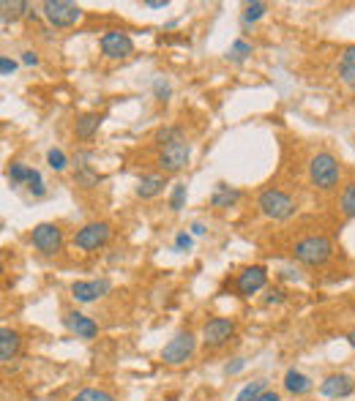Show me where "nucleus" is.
Segmentation results:
<instances>
[{
  "instance_id": "f257e3e1",
  "label": "nucleus",
  "mask_w": 355,
  "mask_h": 401,
  "mask_svg": "<svg viewBox=\"0 0 355 401\" xmlns=\"http://www.w3.org/2000/svg\"><path fill=\"white\" fill-rule=\"evenodd\" d=\"M309 180L320 191H333L339 186V180H342V161L328 151L312 156V161H309Z\"/></svg>"
},
{
  "instance_id": "f03ea898",
  "label": "nucleus",
  "mask_w": 355,
  "mask_h": 401,
  "mask_svg": "<svg viewBox=\"0 0 355 401\" xmlns=\"http://www.w3.org/2000/svg\"><path fill=\"white\" fill-rule=\"evenodd\" d=\"M330 254H333V243H330L326 235H306V238H301L293 246V257L301 265H309V268L326 265L330 259Z\"/></svg>"
},
{
  "instance_id": "7ed1b4c3",
  "label": "nucleus",
  "mask_w": 355,
  "mask_h": 401,
  "mask_svg": "<svg viewBox=\"0 0 355 401\" xmlns=\"http://www.w3.org/2000/svg\"><path fill=\"white\" fill-rule=\"evenodd\" d=\"M257 208L262 210V216H268V219H274V222H287L290 216H295V210H298V202L295 197H290L287 191H281V189H265V191H260V197H257Z\"/></svg>"
},
{
  "instance_id": "20e7f679",
  "label": "nucleus",
  "mask_w": 355,
  "mask_h": 401,
  "mask_svg": "<svg viewBox=\"0 0 355 401\" xmlns=\"http://www.w3.org/2000/svg\"><path fill=\"white\" fill-rule=\"evenodd\" d=\"M41 14L52 27H72L82 20V8L69 0H47L41 3Z\"/></svg>"
},
{
  "instance_id": "39448f33",
  "label": "nucleus",
  "mask_w": 355,
  "mask_h": 401,
  "mask_svg": "<svg viewBox=\"0 0 355 401\" xmlns=\"http://www.w3.org/2000/svg\"><path fill=\"white\" fill-rule=\"evenodd\" d=\"M194 347H197L194 333L180 330V333H175V336L164 344V350H161V360H164L167 366H180V363H186V360L194 355Z\"/></svg>"
},
{
  "instance_id": "423d86ee",
  "label": "nucleus",
  "mask_w": 355,
  "mask_h": 401,
  "mask_svg": "<svg viewBox=\"0 0 355 401\" xmlns=\"http://www.w3.org/2000/svg\"><path fill=\"white\" fill-rule=\"evenodd\" d=\"M109 238H112V226L107 222H91L82 229H76L74 246L79 251H99L109 243Z\"/></svg>"
},
{
  "instance_id": "0eeeda50",
  "label": "nucleus",
  "mask_w": 355,
  "mask_h": 401,
  "mask_svg": "<svg viewBox=\"0 0 355 401\" xmlns=\"http://www.w3.org/2000/svg\"><path fill=\"white\" fill-rule=\"evenodd\" d=\"M189 158H192V148L186 140H175L170 145H164L159 151V167L164 170V175H175L180 170L189 167Z\"/></svg>"
},
{
  "instance_id": "6e6552de",
  "label": "nucleus",
  "mask_w": 355,
  "mask_h": 401,
  "mask_svg": "<svg viewBox=\"0 0 355 401\" xmlns=\"http://www.w3.org/2000/svg\"><path fill=\"white\" fill-rule=\"evenodd\" d=\"M30 243L41 251L44 257H55L58 251L63 249V229L58 224H50V222L36 224L33 232H30Z\"/></svg>"
},
{
  "instance_id": "1a4fd4ad",
  "label": "nucleus",
  "mask_w": 355,
  "mask_h": 401,
  "mask_svg": "<svg viewBox=\"0 0 355 401\" xmlns=\"http://www.w3.org/2000/svg\"><path fill=\"white\" fill-rule=\"evenodd\" d=\"M235 336V322L227 317H213L203 325V344L205 350H219L229 344V339Z\"/></svg>"
},
{
  "instance_id": "9d476101",
  "label": "nucleus",
  "mask_w": 355,
  "mask_h": 401,
  "mask_svg": "<svg viewBox=\"0 0 355 401\" xmlns=\"http://www.w3.org/2000/svg\"><path fill=\"white\" fill-rule=\"evenodd\" d=\"M265 284H268V268H265V265H252V268H243V271L238 273V278H235V292H238L241 298H252Z\"/></svg>"
},
{
  "instance_id": "9b49d317",
  "label": "nucleus",
  "mask_w": 355,
  "mask_h": 401,
  "mask_svg": "<svg viewBox=\"0 0 355 401\" xmlns=\"http://www.w3.org/2000/svg\"><path fill=\"white\" fill-rule=\"evenodd\" d=\"M104 57H112V60H121V57H128L134 52V39L123 33V30H107L99 41Z\"/></svg>"
},
{
  "instance_id": "f8f14e48",
  "label": "nucleus",
  "mask_w": 355,
  "mask_h": 401,
  "mask_svg": "<svg viewBox=\"0 0 355 401\" xmlns=\"http://www.w3.org/2000/svg\"><path fill=\"white\" fill-rule=\"evenodd\" d=\"M112 290L109 278H96V281H74L72 284V298L76 303H93L104 298L107 292Z\"/></svg>"
},
{
  "instance_id": "ddd939ff",
  "label": "nucleus",
  "mask_w": 355,
  "mask_h": 401,
  "mask_svg": "<svg viewBox=\"0 0 355 401\" xmlns=\"http://www.w3.org/2000/svg\"><path fill=\"white\" fill-rule=\"evenodd\" d=\"M63 322H66V327L74 333L76 339L91 341V339H96V336H99V322H96L93 317L82 314V311H66Z\"/></svg>"
},
{
  "instance_id": "4468645a",
  "label": "nucleus",
  "mask_w": 355,
  "mask_h": 401,
  "mask_svg": "<svg viewBox=\"0 0 355 401\" xmlns=\"http://www.w3.org/2000/svg\"><path fill=\"white\" fill-rule=\"evenodd\" d=\"M320 393L326 399H347L355 393V379L350 374H330L323 379Z\"/></svg>"
},
{
  "instance_id": "2eb2a0df",
  "label": "nucleus",
  "mask_w": 355,
  "mask_h": 401,
  "mask_svg": "<svg viewBox=\"0 0 355 401\" xmlns=\"http://www.w3.org/2000/svg\"><path fill=\"white\" fill-rule=\"evenodd\" d=\"M164 186H167V175H159V172L156 175H142L140 183H137V197L140 200H153L164 191Z\"/></svg>"
},
{
  "instance_id": "dca6fc26",
  "label": "nucleus",
  "mask_w": 355,
  "mask_h": 401,
  "mask_svg": "<svg viewBox=\"0 0 355 401\" xmlns=\"http://www.w3.org/2000/svg\"><path fill=\"white\" fill-rule=\"evenodd\" d=\"M104 115L102 112H85V115H79L74 123V134L79 140H93V134L99 131V125H102Z\"/></svg>"
},
{
  "instance_id": "f3484780",
  "label": "nucleus",
  "mask_w": 355,
  "mask_h": 401,
  "mask_svg": "<svg viewBox=\"0 0 355 401\" xmlns=\"http://www.w3.org/2000/svg\"><path fill=\"white\" fill-rule=\"evenodd\" d=\"M339 79L355 90V44L344 47L342 57H339Z\"/></svg>"
},
{
  "instance_id": "a211bd4d",
  "label": "nucleus",
  "mask_w": 355,
  "mask_h": 401,
  "mask_svg": "<svg viewBox=\"0 0 355 401\" xmlns=\"http://www.w3.org/2000/svg\"><path fill=\"white\" fill-rule=\"evenodd\" d=\"M17 352H20V333L11 327H3L0 330V360L8 363V360H14Z\"/></svg>"
},
{
  "instance_id": "6ab92c4d",
  "label": "nucleus",
  "mask_w": 355,
  "mask_h": 401,
  "mask_svg": "<svg viewBox=\"0 0 355 401\" xmlns=\"http://www.w3.org/2000/svg\"><path fill=\"white\" fill-rule=\"evenodd\" d=\"M284 390L293 393V396H304V393L312 390V379L306 374H301L298 369H290V372L284 374Z\"/></svg>"
},
{
  "instance_id": "aec40b11",
  "label": "nucleus",
  "mask_w": 355,
  "mask_h": 401,
  "mask_svg": "<svg viewBox=\"0 0 355 401\" xmlns=\"http://www.w3.org/2000/svg\"><path fill=\"white\" fill-rule=\"evenodd\" d=\"M238 200H241L238 189H229L227 183H216V189L210 194V208H232Z\"/></svg>"
},
{
  "instance_id": "412c9836",
  "label": "nucleus",
  "mask_w": 355,
  "mask_h": 401,
  "mask_svg": "<svg viewBox=\"0 0 355 401\" xmlns=\"http://www.w3.org/2000/svg\"><path fill=\"white\" fill-rule=\"evenodd\" d=\"M175 140H183V125H161L156 134H153V142L156 145H170V142H175Z\"/></svg>"
},
{
  "instance_id": "4be33fe9",
  "label": "nucleus",
  "mask_w": 355,
  "mask_h": 401,
  "mask_svg": "<svg viewBox=\"0 0 355 401\" xmlns=\"http://www.w3.org/2000/svg\"><path fill=\"white\" fill-rule=\"evenodd\" d=\"M339 208H342V213H344L347 219H355V180L344 183L342 197H339Z\"/></svg>"
},
{
  "instance_id": "5701e85b",
  "label": "nucleus",
  "mask_w": 355,
  "mask_h": 401,
  "mask_svg": "<svg viewBox=\"0 0 355 401\" xmlns=\"http://www.w3.org/2000/svg\"><path fill=\"white\" fill-rule=\"evenodd\" d=\"M0 8H3V25H6L8 20H11V22H14V20H20L25 11L30 14V6H27V3H22V0H14V3L3 0V6H0Z\"/></svg>"
},
{
  "instance_id": "b1692460",
  "label": "nucleus",
  "mask_w": 355,
  "mask_h": 401,
  "mask_svg": "<svg viewBox=\"0 0 355 401\" xmlns=\"http://www.w3.org/2000/svg\"><path fill=\"white\" fill-rule=\"evenodd\" d=\"M72 401H118L112 393H107L104 388H82Z\"/></svg>"
},
{
  "instance_id": "393cba45",
  "label": "nucleus",
  "mask_w": 355,
  "mask_h": 401,
  "mask_svg": "<svg viewBox=\"0 0 355 401\" xmlns=\"http://www.w3.org/2000/svg\"><path fill=\"white\" fill-rule=\"evenodd\" d=\"M262 390H268V382H265V379L249 382V385H246V388L238 393V399H235V401H254L257 396H260V393H262Z\"/></svg>"
},
{
  "instance_id": "a878e982",
  "label": "nucleus",
  "mask_w": 355,
  "mask_h": 401,
  "mask_svg": "<svg viewBox=\"0 0 355 401\" xmlns=\"http://www.w3.org/2000/svg\"><path fill=\"white\" fill-rule=\"evenodd\" d=\"M265 11H268V3H262V0L246 3V11H243V22H246V25H249V22H257L260 17H265Z\"/></svg>"
},
{
  "instance_id": "bb28decb",
  "label": "nucleus",
  "mask_w": 355,
  "mask_h": 401,
  "mask_svg": "<svg viewBox=\"0 0 355 401\" xmlns=\"http://www.w3.org/2000/svg\"><path fill=\"white\" fill-rule=\"evenodd\" d=\"M47 164H50V170H55V172H63L69 167V158H66V153L60 151V148H50L47 151Z\"/></svg>"
},
{
  "instance_id": "cd10ccee",
  "label": "nucleus",
  "mask_w": 355,
  "mask_h": 401,
  "mask_svg": "<svg viewBox=\"0 0 355 401\" xmlns=\"http://www.w3.org/2000/svg\"><path fill=\"white\" fill-rule=\"evenodd\" d=\"M30 172H33V170H30L27 164H22V161H14V164L8 167V172H6V175H8V180H11V183H27Z\"/></svg>"
},
{
  "instance_id": "c85d7f7f",
  "label": "nucleus",
  "mask_w": 355,
  "mask_h": 401,
  "mask_svg": "<svg viewBox=\"0 0 355 401\" xmlns=\"http://www.w3.org/2000/svg\"><path fill=\"white\" fill-rule=\"evenodd\" d=\"M249 55H252V44L243 41V39H238V41H232L227 57H232V60H243V57H249Z\"/></svg>"
},
{
  "instance_id": "c756f323",
  "label": "nucleus",
  "mask_w": 355,
  "mask_h": 401,
  "mask_svg": "<svg viewBox=\"0 0 355 401\" xmlns=\"http://www.w3.org/2000/svg\"><path fill=\"white\" fill-rule=\"evenodd\" d=\"M183 202H186V186H183V183H175V186H173V194H170V208H173V210H180Z\"/></svg>"
},
{
  "instance_id": "7c9ffc66",
  "label": "nucleus",
  "mask_w": 355,
  "mask_h": 401,
  "mask_svg": "<svg viewBox=\"0 0 355 401\" xmlns=\"http://www.w3.org/2000/svg\"><path fill=\"white\" fill-rule=\"evenodd\" d=\"M153 96L159 101H167L170 99V82L164 79V76H159L156 82H153Z\"/></svg>"
},
{
  "instance_id": "2f4dec72",
  "label": "nucleus",
  "mask_w": 355,
  "mask_h": 401,
  "mask_svg": "<svg viewBox=\"0 0 355 401\" xmlns=\"http://www.w3.org/2000/svg\"><path fill=\"white\" fill-rule=\"evenodd\" d=\"M27 189H30L36 197H41V194H44V183H41V172H39V170H33V172H30V177H27Z\"/></svg>"
},
{
  "instance_id": "473e14b6",
  "label": "nucleus",
  "mask_w": 355,
  "mask_h": 401,
  "mask_svg": "<svg viewBox=\"0 0 355 401\" xmlns=\"http://www.w3.org/2000/svg\"><path fill=\"white\" fill-rule=\"evenodd\" d=\"M194 246V238L189 232H178L175 235V251H189Z\"/></svg>"
},
{
  "instance_id": "72a5a7b5",
  "label": "nucleus",
  "mask_w": 355,
  "mask_h": 401,
  "mask_svg": "<svg viewBox=\"0 0 355 401\" xmlns=\"http://www.w3.org/2000/svg\"><path fill=\"white\" fill-rule=\"evenodd\" d=\"M14 72H17V60H11L8 55H3V57H0V74L11 76Z\"/></svg>"
},
{
  "instance_id": "f704fd0d",
  "label": "nucleus",
  "mask_w": 355,
  "mask_h": 401,
  "mask_svg": "<svg viewBox=\"0 0 355 401\" xmlns=\"http://www.w3.org/2000/svg\"><path fill=\"white\" fill-rule=\"evenodd\" d=\"M22 63H25V66H39V55L33 50L22 52Z\"/></svg>"
},
{
  "instance_id": "c9c22d12",
  "label": "nucleus",
  "mask_w": 355,
  "mask_h": 401,
  "mask_svg": "<svg viewBox=\"0 0 355 401\" xmlns=\"http://www.w3.org/2000/svg\"><path fill=\"white\" fill-rule=\"evenodd\" d=\"M243 366H246V360H243V358H238L235 363H227V369H225V372H227V374H238Z\"/></svg>"
},
{
  "instance_id": "e433bc0d",
  "label": "nucleus",
  "mask_w": 355,
  "mask_h": 401,
  "mask_svg": "<svg viewBox=\"0 0 355 401\" xmlns=\"http://www.w3.org/2000/svg\"><path fill=\"white\" fill-rule=\"evenodd\" d=\"M281 301H284V292H281V290H268L265 303H281Z\"/></svg>"
},
{
  "instance_id": "4c0bfd02",
  "label": "nucleus",
  "mask_w": 355,
  "mask_h": 401,
  "mask_svg": "<svg viewBox=\"0 0 355 401\" xmlns=\"http://www.w3.org/2000/svg\"><path fill=\"white\" fill-rule=\"evenodd\" d=\"M254 401H279V393L276 390H262Z\"/></svg>"
},
{
  "instance_id": "58836bf2",
  "label": "nucleus",
  "mask_w": 355,
  "mask_h": 401,
  "mask_svg": "<svg viewBox=\"0 0 355 401\" xmlns=\"http://www.w3.org/2000/svg\"><path fill=\"white\" fill-rule=\"evenodd\" d=\"M148 8H167V0H145Z\"/></svg>"
},
{
  "instance_id": "ea45409f",
  "label": "nucleus",
  "mask_w": 355,
  "mask_h": 401,
  "mask_svg": "<svg viewBox=\"0 0 355 401\" xmlns=\"http://www.w3.org/2000/svg\"><path fill=\"white\" fill-rule=\"evenodd\" d=\"M205 232H208V229H205L203 222H194V224H192V235H205Z\"/></svg>"
},
{
  "instance_id": "a19ab883",
  "label": "nucleus",
  "mask_w": 355,
  "mask_h": 401,
  "mask_svg": "<svg viewBox=\"0 0 355 401\" xmlns=\"http://www.w3.org/2000/svg\"><path fill=\"white\" fill-rule=\"evenodd\" d=\"M347 341H350V347L355 350V327L350 330V333H347Z\"/></svg>"
}]
</instances>
